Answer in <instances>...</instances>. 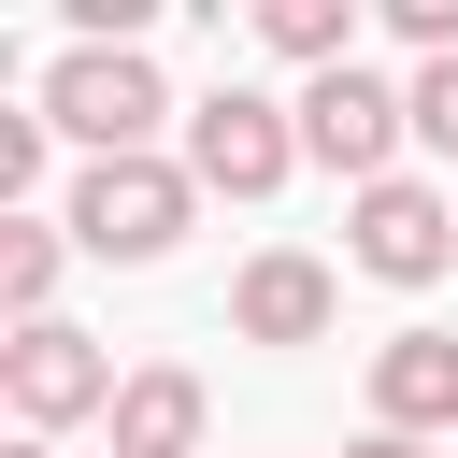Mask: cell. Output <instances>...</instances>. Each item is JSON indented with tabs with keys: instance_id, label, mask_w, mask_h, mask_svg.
<instances>
[{
	"instance_id": "6da1fadb",
	"label": "cell",
	"mask_w": 458,
	"mask_h": 458,
	"mask_svg": "<svg viewBox=\"0 0 458 458\" xmlns=\"http://www.w3.org/2000/svg\"><path fill=\"white\" fill-rule=\"evenodd\" d=\"M43 129L86 143V157H172L157 129H186V100L143 43H57L43 57Z\"/></svg>"
},
{
	"instance_id": "7a4b0ae2",
	"label": "cell",
	"mask_w": 458,
	"mask_h": 458,
	"mask_svg": "<svg viewBox=\"0 0 458 458\" xmlns=\"http://www.w3.org/2000/svg\"><path fill=\"white\" fill-rule=\"evenodd\" d=\"M57 229H72V258H100V272H157V258L200 229V172H186V157H86L72 200H57Z\"/></svg>"
},
{
	"instance_id": "3957f363",
	"label": "cell",
	"mask_w": 458,
	"mask_h": 458,
	"mask_svg": "<svg viewBox=\"0 0 458 458\" xmlns=\"http://www.w3.org/2000/svg\"><path fill=\"white\" fill-rule=\"evenodd\" d=\"M114 344L100 329H72V315H43V329H0V415H14V444H57V429H86V415H114Z\"/></svg>"
},
{
	"instance_id": "277c9868",
	"label": "cell",
	"mask_w": 458,
	"mask_h": 458,
	"mask_svg": "<svg viewBox=\"0 0 458 458\" xmlns=\"http://www.w3.org/2000/svg\"><path fill=\"white\" fill-rule=\"evenodd\" d=\"M186 172H200V200H272L286 172H301V100H272V86H215V100H186V143H172Z\"/></svg>"
},
{
	"instance_id": "5b68a950",
	"label": "cell",
	"mask_w": 458,
	"mask_h": 458,
	"mask_svg": "<svg viewBox=\"0 0 458 458\" xmlns=\"http://www.w3.org/2000/svg\"><path fill=\"white\" fill-rule=\"evenodd\" d=\"M401 143H415V100H401L372 57H344V72H315V86H301V157H315V172H344V200H358V186H386V172H401Z\"/></svg>"
},
{
	"instance_id": "8992f818",
	"label": "cell",
	"mask_w": 458,
	"mask_h": 458,
	"mask_svg": "<svg viewBox=\"0 0 458 458\" xmlns=\"http://www.w3.org/2000/svg\"><path fill=\"white\" fill-rule=\"evenodd\" d=\"M344 272H372V286H444V272H458V186H429V172L358 186V200H344Z\"/></svg>"
},
{
	"instance_id": "52a82bcc",
	"label": "cell",
	"mask_w": 458,
	"mask_h": 458,
	"mask_svg": "<svg viewBox=\"0 0 458 458\" xmlns=\"http://www.w3.org/2000/svg\"><path fill=\"white\" fill-rule=\"evenodd\" d=\"M329 329H344V272H329L315 243H258V258L229 272V344L301 358V344H329Z\"/></svg>"
},
{
	"instance_id": "ba28073f",
	"label": "cell",
	"mask_w": 458,
	"mask_h": 458,
	"mask_svg": "<svg viewBox=\"0 0 458 458\" xmlns=\"http://www.w3.org/2000/svg\"><path fill=\"white\" fill-rule=\"evenodd\" d=\"M114 458H200L215 444V386L186 372V358H129V386H114Z\"/></svg>"
},
{
	"instance_id": "9c48e42d",
	"label": "cell",
	"mask_w": 458,
	"mask_h": 458,
	"mask_svg": "<svg viewBox=\"0 0 458 458\" xmlns=\"http://www.w3.org/2000/svg\"><path fill=\"white\" fill-rule=\"evenodd\" d=\"M372 429H415V444L458 429V329H386L372 344Z\"/></svg>"
},
{
	"instance_id": "30bf717a",
	"label": "cell",
	"mask_w": 458,
	"mask_h": 458,
	"mask_svg": "<svg viewBox=\"0 0 458 458\" xmlns=\"http://www.w3.org/2000/svg\"><path fill=\"white\" fill-rule=\"evenodd\" d=\"M57 272H72V229H57V215H0V315H14V329L57 315Z\"/></svg>"
},
{
	"instance_id": "8fae6325",
	"label": "cell",
	"mask_w": 458,
	"mask_h": 458,
	"mask_svg": "<svg viewBox=\"0 0 458 458\" xmlns=\"http://www.w3.org/2000/svg\"><path fill=\"white\" fill-rule=\"evenodd\" d=\"M258 43L315 86V72H344V57H358V0H258Z\"/></svg>"
},
{
	"instance_id": "7c38bea8",
	"label": "cell",
	"mask_w": 458,
	"mask_h": 458,
	"mask_svg": "<svg viewBox=\"0 0 458 458\" xmlns=\"http://www.w3.org/2000/svg\"><path fill=\"white\" fill-rule=\"evenodd\" d=\"M401 100H415V143H429V157H458V57L401 72Z\"/></svg>"
},
{
	"instance_id": "4fadbf2b",
	"label": "cell",
	"mask_w": 458,
	"mask_h": 458,
	"mask_svg": "<svg viewBox=\"0 0 458 458\" xmlns=\"http://www.w3.org/2000/svg\"><path fill=\"white\" fill-rule=\"evenodd\" d=\"M43 143H57V129H43V100H29V114H0V215L43 186Z\"/></svg>"
},
{
	"instance_id": "5bb4252c",
	"label": "cell",
	"mask_w": 458,
	"mask_h": 458,
	"mask_svg": "<svg viewBox=\"0 0 458 458\" xmlns=\"http://www.w3.org/2000/svg\"><path fill=\"white\" fill-rule=\"evenodd\" d=\"M386 43L429 72V57H458V0H386Z\"/></svg>"
},
{
	"instance_id": "9a60e30c",
	"label": "cell",
	"mask_w": 458,
	"mask_h": 458,
	"mask_svg": "<svg viewBox=\"0 0 458 458\" xmlns=\"http://www.w3.org/2000/svg\"><path fill=\"white\" fill-rule=\"evenodd\" d=\"M344 458H429V444H415V429H358Z\"/></svg>"
},
{
	"instance_id": "2e32d148",
	"label": "cell",
	"mask_w": 458,
	"mask_h": 458,
	"mask_svg": "<svg viewBox=\"0 0 458 458\" xmlns=\"http://www.w3.org/2000/svg\"><path fill=\"white\" fill-rule=\"evenodd\" d=\"M14 458H57V444H14Z\"/></svg>"
}]
</instances>
